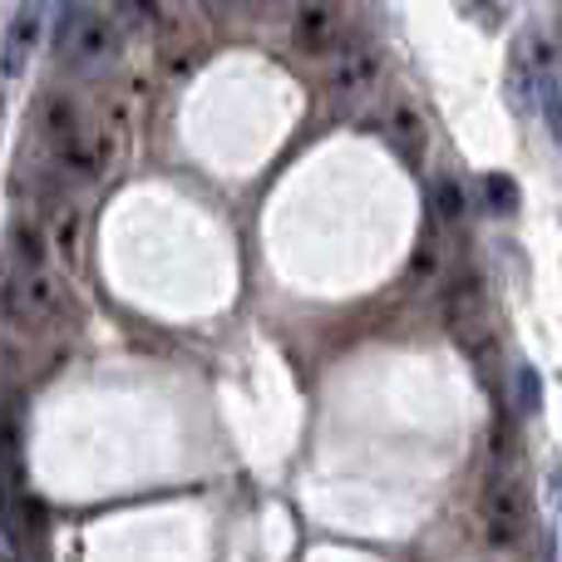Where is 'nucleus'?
<instances>
[{"mask_svg":"<svg viewBox=\"0 0 562 562\" xmlns=\"http://www.w3.org/2000/svg\"><path fill=\"white\" fill-rule=\"evenodd\" d=\"M55 49H59V59H65L79 79L104 75V69L119 59V25H114V15L69 0L65 15H59V30H55Z\"/></svg>","mask_w":562,"mask_h":562,"instance_id":"1","label":"nucleus"},{"mask_svg":"<svg viewBox=\"0 0 562 562\" xmlns=\"http://www.w3.org/2000/svg\"><path fill=\"white\" fill-rule=\"evenodd\" d=\"M484 524H488V543L494 548H518L528 533V488L514 474V464L494 469V484L484 498Z\"/></svg>","mask_w":562,"mask_h":562,"instance_id":"2","label":"nucleus"},{"mask_svg":"<svg viewBox=\"0 0 562 562\" xmlns=\"http://www.w3.org/2000/svg\"><path fill=\"white\" fill-rule=\"evenodd\" d=\"M346 0H291V45L306 59H326L346 35Z\"/></svg>","mask_w":562,"mask_h":562,"instance_id":"3","label":"nucleus"},{"mask_svg":"<svg viewBox=\"0 0 562 562\" xmlns=\"http://www.w3.org/2000/svg\"><path fill=\"white\" fill-rule=\"evenodd\" d=\"M380 75H385V49L380 45H350L340 49L336 69H330V99H336V109H356L366 104L370 94H375Z\"/></svg>","mask_w":562,"mask_h":562,"instance_id":"4","label":"nucleus"},{"mask_svg":"<svg viewBox=\"0 0 562 562\" xmlns=\"http://www.w3.org/2000/svg\"><path fill=\"white\" fill-rule=\"evenodd\" d=\"M445 321L454 330V340H464L469 350H479V340L488 336V291L479 272H459L445 291Z\"/></svg>","mask_w":562,"mask_h":562,"instance_id":"5","label":"nucleus"},{"mask_svg":"<svg viewBox=\"0 0 562 562\" xmlns=\"http://www.w3.org/2000/svg\"><path fill=\"white\" fill-rule=\"evenodd\" d=\"M45 15H49V0H20L15 15H10L5 40H0V69L10 79L25 75V65L35 59L40 35H45Z\"/></svg>","mask_w":562,"mask_h":562,"instance_id":"6","label":"nucleus"},{"mask_svg":"<svg viewBox=\"0 0 562 562\" xmlns=\"http://www.w3.org/2000/svg\"><path fill=\"white\" fill-rule=\"evenodd\" d=\"M45 247L55 252V262L65 267V272H79V262H85V213H79V203H69V198L55 203Z\"/></svg>","mask_w":562,"mask_h":562,"instance_id":"7","label":"nucleus"},{"mask_svg":"<svg viewBox=\"0 0 562 562\" xmlns=\"http://www.w3.org/2000/svg\"><path fill=\"white\" fill-rule=\"evenodd\" d=\"M528 94H533V109L543 114L548 134L562 138V89H558L553 55H548V45H538L533 55H528Z\"/></svg>","mask_w":562,"mask_h":562,"instance_id":"8","label":"nucleus"},{"mask_svg":"<svg viewBox=\"0 0 562 562\" xmlns=\"http://www.w3.org/2000/svg\"><path fill=\"white\" fill-rule=\"evenodd\" d=\"M385 134L395 138V148H400L405 158H419V154H425L429 124H425V114H419V104H409L405 94L390 99V109H385Z\"/></svg>","mask_w":562,"mask_h":562,"instance_id":"9","label":"nucleus"},{"mask_svg":"<svg viewBox=\"0 0 562 562\" xmlns=\"http://www.w3.org/2000/svg\"><path fill=\"white\" fill-rule=\"evenodd\" d=\"M79 124H85V109H79L69 94H55L45 104V138H49V148H55V154H65L69 138L79 134Z\"/></svg>","mask_w":562,"mask_h":562,"instance_id":"10","label":"nucleus"},{"mask_svg":"<svg viewBox=\"0 0 562 562\" xmlns=\"http://www.w3.org/2000/svg\"><path fill=\"white\" fill-rule=\"evenodd\" d=\"M109 10H114L119 30H148L164 15V0H109Z\"/></svg>","mask_w":562,"mask_h":562,"instance_id":"11","label":"nucleus"},{"mask_svg":"<svg viewBox=\"0 0 562 562\" xmlns=\"http://www.w3.org/2000/svg\"><path fill=\"white\" fill-rule=\"evenodd\" d=\"M435 213H439V223H449V227H459L469 217V198H464V188H459V178H439Z\"/></svg>","mask_w":562,"mask_h":562,"instance_id":"12","label":"nucleus"},{"mask_svg":"<svg viewBox=\"0 0 562 562\" xmlns=\"http://www.w3.org/2000/svg\"><path fill=\"white\" fill-rule=\"evenodd\" d=\"M439 267H445V252H439V233L429 227V233L419 237L415 257H409V272H415V281H435Z\"/></svg>","mask_w":562,"mask_h":562,"instance_id":"13","label":"nucleus"},{"mask_svg":"<svg viewBox=\"0 0 562 562\" xmlns=\"http://www.w3.org/2000/svg\"><path fill=\"white\" fill-rule=\"evenodd\" d=\"M484 198H488V207H494L498 217H514L518 213V183L508 173H488L484 178Z\"/></svg>","mask_w":562,"mask_h":562,"instance_id":"14","label":"nucleus"},{"mask_svg":"<svg viewBox=\"0 0 562 562\" xmlns=\"http://www.w3.org/2000/svg\"><path fill=\"white\" fill-rule=\"evenodd\" d=\"M538 400H543V380H538L533 366H524V370H518V409H524V415H533Z\"/></svg>","mask_w":562,"mask_h":562,"instance_id":"15","label":"nucleus"},{"mask_svg":"<svg viewBox=\"0 0 562 562\" xmlns=\"http://www.w3.org/2000/svg\"><path fill=\"white\" fill-rule=\"evenodd\" d=\"M247 5V15L252 20H277V15H286L291 10V0H243Z\"/></svg>","mask_w":562,"mask_h":562,"instance_id":"16","label":"nucleus"},{"mask_svg":"<svg viewBox=\"0 0 562 562\" xmlns=\"http://www.w3.org/2000/svg\"><path fill=\"white\" fill-rule=\"evenodd\" d=\"M213 5H243V0H213Z\"/></svg>","mask_w":562,"mask_h":562,"instance_id":"17","label":"nucleus"}]
</instances>
